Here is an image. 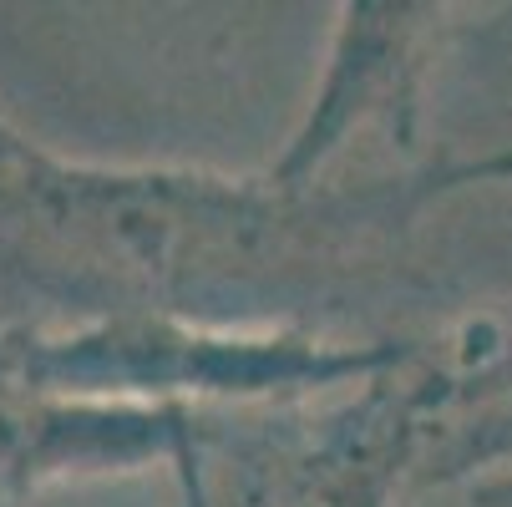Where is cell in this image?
Wrapping results in <instances>:
<instances>
[{
    "mask_svg": "<svg viewBox=\"0 0 512 507\" xmlns=\"http://www.w3.org/2000/svg\"><path fill=\"white\" fill-rule=\"evenodd\" d=\"M325 82L310 117L269 163V178L310 188L320 168L360 127H381L401 153H416L426 77L447 31V6H345Z\"/></svg>",
    "mask_w": 512,
    "mask_h": 507,
    "instance_id": "2",
    "label": "cell"
},
{
    "mask_svg": "<svg viewBox=\"0 0 512 507\" xmlns=\"http://www.w3.org/2000/svg\"><path fill=\"white\" fill-rule=\"evenodd\" d=\"M183 472H193V507H396L401 487L421 482L411 340L350 401L310 411L284 401L229 421L198 411Z\"/></svg>",
    "mask_w": 512,
    "mask_h": 507,
    "instance_id": "1",
    "label": "cell"
},
{
    "mask_svg": "<svg viewBox=\"0 0 512 507\" xmlns=\"http://www.w3.org/2000/svg\"><path fill=\"white\" fill-rule=\"evenodd\" d=\"M472 507H512V467L472 487Z\"/></svg>",
    "mask_w": 512,
    "mask_h": 507,
    "instance_id": "4",
    "label": "cell"
},
{
    "mask_svg": "<svg viewBox=\"0 0 512 507\" xmlns=\"http://www.w3.org/2000/svg\"><path fill=\"white\" fill-rule=\"evenodd\" d=\"M421 391V482H487L512 467V300L411 340Z\"/></svg>",
    "mask_w": 512,
    "mask_h": 507,
    "instance_id": "3",
    "label": "cell"
},
{
    "mask_svg": "<svg viewBox=\"0 0 512 507\" xmlns=\"http://www.w3.org/2000/svg\"><path fill=\"white\" fill-rule=\"evenodd\" d=\"M492 36L502 41V61H512V11H507V16L492 26Z\"/></svg>",
    "mask_w": 512,
    "mask_h": 507,
    "instance_id": "5",
    "label": "cell"
}]
</instances>
